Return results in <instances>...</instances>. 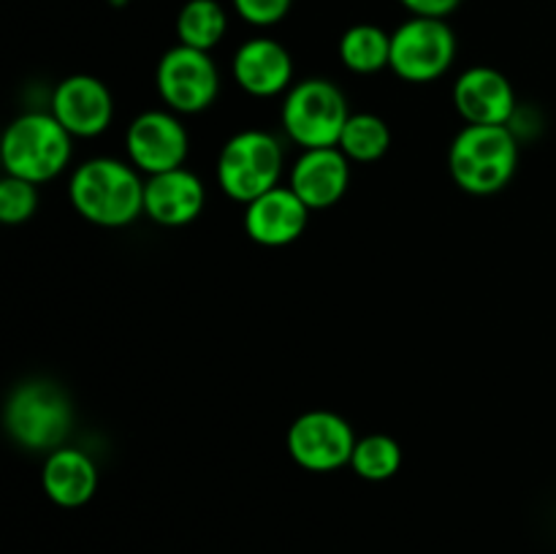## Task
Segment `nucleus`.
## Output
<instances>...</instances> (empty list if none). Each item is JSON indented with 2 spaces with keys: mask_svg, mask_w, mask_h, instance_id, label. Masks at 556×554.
Segmentation results:
<instances>
[{
  "mask_svg": "<svg viewBox=\"0 0 556 554\" xmlns=\"http://www.w3.org/2000/svg\"><path fill=\"white\" fill-rule=\"evenodd\" d=\"M71 206L101 228L130 226L144 215V182L134 163L90 158L68 179Z\"/></svg>",
  "mask_w": 556,
  "mask_h": 554,
  "instance_id": "nucleus-1",
  "label": "nucleus"
},
{
  "mask_svg": "<svg viewBox=\"0 0 556 554\" xmlns=\"http://www.w3.org/2000/svg\"><path fill=\"white\" fill-rule=\"evenodd\" d=\"M519 166V141L508 125H465L448 150V172L470 196L508 188Z\"/></svg>",
  "mask_w": 556,
  "mask_h": 554,
  "instance_id": "nucleus-2",
  "label": "nucleus"
},
{
  "mask_svg": "<svg viewBox=\"0 0 556 554\" xmlns=\"http://www.w3.org/2000/svg\"><path fill=\"white\" fill-rule=\"evenodd\" d=\"M9 438L27 451H54L65 445L74 427V405L63 386L47 378H27L11 389L3 407Z\"/></svg>",
  "mask_w": 556,
  "mask_h": 554,
  "instance_id": "nucleus-3",
  "label": "nucleus"
},
{
  "mask_svg": "<svg viewBox=\"0 0 556 554\" xmlns=\"http://www.w3.org/2000/svg\"><path fill=\"white\" fill-rule=\"evenodd\" d=\"M74 136L54 119L52 112H27L11 119L0 144L5 174L33 185L60 177L71 163Z\"/></svg>",
  "mask_w": 556,
  "mask_h": 554,
  "instance_id": "nucleus-4",
  "label": "nucleus"
},
{
  "mask_svg": "<svg viewBox=\"0 0 556 554\" xmlns=\"http://www.w3.org/2000/svg\"><path fill=\"white\" fill-rule=\"evenodd\" d=\"M282 161L286 152L277 136L255 128L239 130L217 155V185L231 201L250 204L280 185Z\"/></svg>",
  "mask_w": 556,
  "mask_h": 554,
  "instance_id": "nucleus-5",
  "label": "nucleus"
},
{
  "mask_svg": "<svg viewBox=\"0 0 556 554\" xmlns=\"http://www.w3.org/2000/svg\"><path fill=\"white\" fill-rule=\"evenodd\" d=\"M280 114L286 134L304 150L337 147L342 128L351 119L345 92L320 76L296 81L282 98Z\"/></svg>",
  "mask_w": 556,
  "mask_h": 554,
  "instance_id": "nucleus-6",
  "label": "nucleus"
},
{
  "mask_svg": "<svg viewBox=\"0 0 556 554\" xmlns=\"http://www.w3.org/2000/svg\"><path fill=\"white\" fill-rule=\"evenodd\" d=\"M456 60V36L445 20L410 16L391 33V63L400 79L427 85L451 71Z\"/></svg>",
  "mask_w": 556,
  "mask_h": 554,
  "instance_id": "nucleus-7",
  "label": "nucleus"
},
{
  "mask_svg": "<svg viewBox=\"0 0 556 554\" xmlns=\"http://www.w3.org/2000/svg\"><path fill=\"white\" fill-rule=\"evenodd\" d=\"M155 85L157 96L172 112L199 114L215 103L220 92V71L210 52L177 43L157 60Z\"/></svg>",
  "mask_w": 556,
  "mask_h": 554,
  "instance_id": "nucleus-8",
  "label": "nucleus"
},
{
  "mask_svg": "<svg viewBox=\"0 0 556 554\" xmlns=\"http://www.w3.org/2000/svg\"><path fill=\"white\" fill-rule=\"evenodd\" d=\"M356 432L334 411H307L288 427V454L309 473H331L351 465Z\"/></svg>",
  "mask_w": 556,
  "mask_h": 554,
  "instance_id": "nucleus-9",
  "label": "nucleus"
},
{
  "mask_svg": "<svg viewBox=\"0 0 556 554\" xmlns=\"http://www.w3.org/2000/svg\"><path fill=\"white\" fill-rule=\"evenodd\" d=\"M188 147V130L179 123L177 112H161V109L141 112L125 134L130 163L150 177L182 168Z\"/></svg>",
  "mask_w": 556,
  "mask_h": 554,
  "instance_id": "nucleus-10",
  "label": "nucleus"
},
{
  "mask_svg": "<svg viewBox=\"0 0 556 554\" xmlns=\"http://www.w3.org/2000/svg\"><path fill=\"white\" fill-rule=\"evenodd\" d=\"M52 114L71 136H101L114 117L112 90L98 76H65L52 92Z\"/></svg>",
  "mask_w": 556,
  "mask_h": 554,
  "instance_id": "nucleus-11",
  "label": "nucleus"
},
{
  "mask_svg": "<svg viewBox=\"0 0 556 554\" xmlns=\"http://www.w3.org/2000/svg\"><path fill=\"white\" fill-rule=\"evenodd\" d=\"M454 106L467 125H508L516 114L514 85L492 65H472L456 79Z\"/></svg>",
  "mask_w": 556,
  "mask_h": 554,
  "instance_id": "nucleus-12",
  "label": "nucleus"
},
{
  "mask_svg": "<svg viewBox=\"0 0 556 554\" xmlns=\"http://www.w3.org/2000/svg\"><path fill=\"white\" fill-rule=\"evenodd\" d=\"M309 206L288 185L244 204V234L261 248H286L296 242L309 223Z\"/></svg>",
  "mask_w": 556,
  "mask_h": 554,
  "instance_id": "nucleus-13",
  "label": "nucleus"
},
{
  "mask_svg": "<svg viewBox=\"0 0 556 554\" xmlns=\"http://www.w3.org/2000/svg\"><path fill=\"white\" fill-rule=\"evenodd\" d=\"M288 188L309 206V210H329L351 188V161L340 147H318L304 150L293 163Z\"/></svg>",
  "mask_w": 556,
  "mask_h": 554,
  "instance_id": "nucleus-14",
  "label": "nucleus"
},
{
  "mask_svg": "<svg viewBox=\"0 0 556 554\" xmlns=\"http://www.w3.org/2000/svg\"><path fill=\"white\" fill-rule=\"evenodd\" d=\"M231 71L237 85L255 98H275L293 87V58L275 38H248L233 52Z\"/></svg>",
  "mask_w": 556,
  "mask_h": 554,
  "instance_id": "nucleus-15",
  "label": "nucleus"
},
{
  "mask_svg": "<svg viewBox=\"0 0 556 554\" xmlns=\"http://www.w3.org/2000/svg\"><path fill=\"white\" fill-rule=\"evenodd\" d=\"M204 182L185 166L152 174L144 182V215L157 226H188L204 212Z\"/></svg>",
  "mask_w": 556,
  "mask_h": 554,
  "instance_id": "nucleus-16",
  "label": "nucleus"
},
{
  "mask_svg": "<svg viewBox=\"0 0 556 554\" xmlns=\"http://www.w3.org/2000/svg\"><path fill=\"white\" fill-rule=\"evenodd\" d=\"M41 487L47 498L60 508H81L98 489V467L85 451L60 445L43 459Z\"/></svg>",
  "mask_w": 556,
  "mask_h": 554,
  "instance_id": "nucleus-17",
  "label": "nucleus"
},
{
  "mask_svg": "<svg viewBox=\"0 0 556 554\" xmlns=\"http://www.w3.org/2000/svg\"><path fill=\"white\" fill-rule=\"evenodd\" d=\"M337 52H340L342 65L353 74H378L391 63V33H386L380 25L362 22L342 33Z\"/></svg>",
  "mask_w": 556,
  "mask_h": 554,
  "instance_id": "nucleus-18",
  "label": "nucleus"
},
{
  "mask_svg": "<svg viewBox=\"0 0 556 554\" xmlns=\"http://www.w3.org/2000/svg\"><path fill=\"white\" fill-rule=\"evenodd\" d=\"M228 14L217 0H188L177 14V38L185 47L212 52L226 38Z\"/></svg>",
  "mask_w": 556,
  "mask_h": 554,
  "instance_id": "nucleus-19",
  "label": "nucleus"
},
{
  "mask_svg": "<svg viewBox=\"0 0 556 554\" xmlns=\"http://www.w3.org/2000/svg\"><path fill=\"white\" fill-rule=\"evenodd\" d=\"M340 147L348 155V161L356 163H375L389 152L391 147V128L383 117L369 112L351 114L340 136Z\"/></svg>",
  "mask_w": 556,
  "mask_h": 554,
  "instance_id": "nucleus-20",
  "label": "nucleus"
},
{
  "mask_svg": "<svg viewBox=\"0 0 556 554\" xmlns=\"http://www.w3.org/2000/svg\"><path fill=\"white\" fill-rule=\"evenodd\" d=\"M351 467L358 478L364 481H389L400 473L402 467V449L391 435L375 432L367 435V438L356 440V449H353Z\"/></svg>",
  "mask_w": 556,
  "mask_h": 554,
  "instance_id": "nucleus-21",
  "label": "nucleus"
},
{
  "mask_svg": "<svg viewBox=\"0 0 556 554\" xmlns=\"http://www.w3.org/2000/svg\"><path fill=\"white\" fill-rule=\"evenodd\" d=\"M38 210V185L27 182V179L11 177L5 174L0 179V221L5 226H20V223L30 221Z\"/></svg>",
  "mask_w": 556,
  "mask_h": 554,
  "instance_id": "nucleus-22",
  "label": "nucleus"
},
{
  "mask_svg": "<svg viewBox=\"0 0 556 554\" xmlns=\"http://www.w3.org/2000/svg\"><path fill=\"white\" fill-rule=\"evenodd\" d=\"M233 11L242 16L248 25L271 27L282 22L291 11L293 0H231Z\"/></svg>",
  "mask_w": 556,
  "mask_h": 554,
  "instance_id": "nucleus-23",
  "label": "nucleus"
},
{
  "mask_svg": "<svg viewBox=\"0 0 556 554\" xmlns=\"http://www.w3.org/2000/svg\"><path fill=\"white\" fill-rule=\"evenodd\" d=\"M413 16H432V20H445L459 9L462 0H400Z\"/></svg>",
  "mask_w": 556,
  "mask_h": 554,
  "instance_id": "nucleus-24",
  "label": "nucleus"
}]
</instances>
